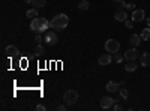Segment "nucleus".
<instances>
[{
  "label": "nucleus",
  "mask_w": 150,
  "mask_h": 111,
  "mask_svg": "<svg viewBox=\"0 0 150 111\" xmlns=\"http://www.w3.org/2000/svg\"><path fill=\"white\" fill-rule=\"evenodd\" d=\"M63 102L69 107V105H74V104H77L78 102V92L77 90H68V92H65V95H63Z\"/></svg>",
  "instance_id": "nucleus-3"
},
{
  "label": "nucleus",
  "mask_w": 150,
  "mask_h": 111,
  "mask_svg": "<svg viewBox=\"0 0 150 111\" xmlns=\"http://www.w3.org/2000/svg\"><path fill=\"white\" fill-rule=\"evenodd\" d=\"M69 24V17L66 14H59L56 15L51 21H50V29H54V30H63L68 27Z\"/></svg>",
  "instance_id": "nucleus-2"
},
{
  "label": "nucleus",
  "mask_w": 150,
  "mask_h": 111,
  "mask_svg": "<svg viewBox=\"0 0 150 111\" xmlns=\"http://www.w3.org/2000/svg\"><path fill=\"white\" fill-rule=\"evenodd\" d=\"M41 42H42V36H41V33H38V35H36V38H35V44H36V45H39Z\"/></svg>",
  "instance_id": "nucleus-25"
},
{
  "label": "nucleus",
  "mask_w": 150,
  "mask_h": 111,
  "mask_svg": "<svg viewBox=\"0 0 150 111\" xmlns=\"http://www.w3.org/2000/svg\"><path fill=\"white\" fill-rule=\"evenodd\" d=\"M140 57V51L137 50V47H132V48H128L126 51H125V59L128 62L129 60H137Z\"/></svg>",
  "instance_id": "nucleus-7"
},
{
  "label": "nucleus",
  "mask_w": 150,
  "mask_h": 111,
  "mask_svg": "<svg viewBox=\"0 0 150 111\" xmlns=\"http://www.w3.org/2000/svg\"><path fill=\"white\" fill-rule=\"evenodd\" d=\"M119 93H120L122 99H128V96H129V90H128V89H120Z\"/></svg>",
  "instance_id": "nucleus-23"
},
{
  "label": "nucleus",
  "mask_w": 150,
  "mask_h": 111,
  "mask_svg": "<svg viewBox=\"0 0 150 111\" xmlns=\"http://www.w3.org/2000/svg\"><path fill=\"white\" fill-rule=\"evenodd\" d=\"M112 5L116 6V9H125L126 2H125V0H112Z\"/></svg>",
  "instance_id": "nucleus-16"
},
{
  "label": "nucleus",
  "mask_w": 150,
  "mask_h": 111,
  "mask_svg": "<svg viewBox=\"0 0 150 111\" xmlns=\"http://www.w3.org/2000/svg\"><path fill=\"white\" fill-rule=\"evenodd\" d=\"M32 5H33V8H44L45 5H47V0H33L32 2Z\"/></svg>",
  "instance_id": "nucleus-18"
},
{
  "label": "nucleus",
  "mask_w": 150,
  "mask_h": 111,
  "mask_svg": "<svg viewBox=\"0 0 150 111\" xmlns=\"http://www.w3.org/2000/svg\"><path fill=\"white\" fill-rule=\"evenodd\" d=\"M26 15H27V17H30V18H36V17H38V8L29 9V11L26 12Z\"/></svg>",
  "instance_id": "nucleus-22"
},
{
  "label": "nucleus",
  "mask_w": 150,
  "mask_h": 111,
  "mask_svg": "<svg viewBox=\"0 0 150 111\" xmlns=\"http://www.w3.org/2000/svg\"><path fill=\"white\" fill-rule=\"evenodd\" d=\"M140 36H141V41H149V39H150V27L144 29Z\"/></svg>",
  "instance_id": "nucleus-17"
},
{
  "label": "nucleus",
  "mask_w": 150,
  "mask_h": 111,
  "mask_svg": "<svg viewBox=\"0 0 150 111\" xmlns=\"http://www.w3.org/2000/svg\"><path fill=\"white\" fill-rule=\"evenodd\" d=\"M119 86H120V87H125V86H126V81H120Z\"/></svg>",
  "instance_id": "nucleus-30"
},
{
  "label": "nucleus",
  "mask_w": 150,
  "mask_h": 111,
  "mask_svg": "<svg viewBox=\"0 0 150 111\" xmlns=\"http://www.w3.org/2000/svg\"><path fill=\"white\" fill-rule=\"evenodd\" d=\"M125 26H126V29H132L134 27V21L132 20H126L125 21Z\"/></svg>",
  "instance_id": "nucleus-24"
},
{
  "label": "nucleus",
  "mask_w": 150,
  "mask_h": 111,
  "mask_svg": "<svg viewBox=\"0 0 150 111\" xmlns=\"http://www.w3.org/2000/svg\"><path fill=\"white\" fill-rule=\"evenodd\" d=\"M35 110H36V111H45L47 108H45V105H41V104H39V105L35 107Z\"/></svg>",
  "instance_id": "nucleus-28"
},
{
  "label": "nucleus",
  "mask_w": 150,
  "mask_h": 111,
  "mask_svg": "<svg viewBox=\"0 0 150 111\" xmlns=\"http://www.w3.org/2000/svg\"><path fill=\"white\" fill-rule=\"evenodd\" d=\"M140 42H141V36H140V35H137V33L131 35V38H129V44H131L132 47H138V45H140Z\"/></svg>",
  "instance_id": "nucleus-14"
},
{
  "label": "nucleus",
  "mask_w": 150,
  "mask_h": 111,
  "mask_svg": "<svg viewBox=\"0 0 150 111\" xmlns=\"http://www.w3.org/2000/svg\"><path fill=\"white\" fill-rule=\"evenodd\" d=\"M112 110H114V111H122V110H123V107H122V105H119V104H114V105H112Z\"/></svg>",
  "instance_id": "nucleus-29"
},
{
  "label": "nucleus",
  "mask_w": 150,
  "mask_h": 111,
  "mask_svg": "<svg viewBox=\"0 0 150 111\" xmlns=\"http://www.w3.org/2000/svg\"><path fill=\"white\" fill-rule=\"evenodd\" d=\"M30 29L36 33H45L47 29H50V21L47 18H42V17H36V18H32V23H30Z\"/></svg>",
  "instance_id": "nucleus-1"
},
{
  "label": "nucleus",
  "mask_w": 150,
  "mask_h": 111,
  "mask_svg": "<svg viewBox=\"0 0 150 111\" xmlns=\"http://www.w3.org/2000/svg\"><path fill=\"white\" fill-rule=\"evenodd\" d=\"M140 62H141V66H144V68H147V66H150V53H143L141 56H140Z\"/></svg>",
  "instance_id": "nucleus-13"
},
{
  "label": "nucleus",
  "mask_w": 150,
  "mask_h": 111,
  "mask_svg": "<svg viewBox=\"0 0 150 111\" xmlns=\"http://www.w3.org/2000/svg\"><path fill=\"white\" fill-rule=\"evenodd\" d=\"M24 2H26V3H32V2H33V0H24Z\"/></svg>",
  "instance_id": "nucleus-32"
},
{
  "label": "nucleus",
  "mask_w": 150,
  "mask_h": 111,
  "mask_svg": "<svg viewBox=\"0 0 150 111\" xmlns=\"http://www.w3.org/2000/svg\"><path fill=\"white\" fill-rule=\"evenodd\" d=\"M112 62V56H111V53H105V54H102L101 57L98 59V63L101 65V66H107V65H110Z\"/></svg>",
  "instance_id": "nucleus-9"
},
{
  "label": "nucleus",
  "mask_w": 150,
  "mask_h": 111,
  "mask_svg": "<svg viewBox=\"0 0 150 111\" xmlns=\"http://www.w3.org/2000/svg\"><path fill=\"white\" fill-rule=\"evenodd\" d=\"M44 41H45V44H47V45H50V47L56 45V44L59 42L57 33H56L54 30H47V32H45V38H44Z\"/></svg>",
  "instance_id": "nucleus-4"
},
{
  "label": "nucleus",
  "mask_w": 150,
  "mask_h": 111,
  "mask_svg": "<svg viewBox=\"0 0 150 111\" xmlns=\"http://www.w3.org/2000/svg\"><path fill=\"white\" fill-rule=\"evenodd\" d=\"M119 50H120L119 41H116V39H108V41L105 42V51H107V53L114 54V53H117Z\"/></svg>",
  "instance_id": "nucleus-5"
},
{
  "label": "nucleus",
  "mask_w": 150,
  "mask_h": 111,
  "mask_svg": "<svg viewBox=\"0 0 150 111\" xmlns=\"http://www.w3.org/2000/svg\"><path fill=\"white\" fill-rule=\"evenodd\" d=\"M107 90H108L110 93H117V92L120 90V86H119V83L108 81V83H107Z\"/></svg>",
  "instance_id": "nucleus-12"
},
{
  "label": "nucleus",
  "mask_w": 150,
  "mask_h": 111,
  "mask_svg": "<svg viewBox=\"0 0 150 111\" xmlns=\"http://www.w3.org/2000/svg\"><path fill=\"white\" fill-rule=\"evenodd\" d=\"M144 18H146V12H144V9H134V11H132L131 20H132L134 23H141Z\"/></svg>",
  "instance_id": "nucleus-6"
},
{
  "label": "nucleus",
  "mask_w": 150,
  "mask_h": 111,
  "mask_svg": "<svg viewBox=\"0 0 150 111\" xmlns=\"http://www.w3.org/2000/svg\"><path fill=\"white\" fill-rule=\"evenodd\" d=\"M114 102H116V101L112 99V98H110V96H104L102 99H101V102H99V105H101L102 110H108V108H112Z\"/></svg>",
  "instance_id": "nucleus-8"
},
{
  "label": "nucleus",
  "mask_w": 150,
  "mask_h": 111,
  "mask_svg": "<svg viewBox=\"0 0 150 111\" xmlns=\"http://www.w3.org/2000/svg\"><path fill=\"white\" fill-rule=\"evenodd\" d=\"M6 54H8V57H18V54H20V51H18V48L15 47V45H8L6 47Z\"/></svg>",
  "instance_id": "nucleus-11"
},
{
  "label": "nucleus",
  "mask_w": 150,
  "mask_h": 111,
  "mask_svg": "<svg viewBox=\"0 0 150 111\" xmlns=\"http://www.w3.org/2000/svg\"><path fill=\"white\" fill-rule=\"evenodd\" d=\"M114 18H116V21H122V23H125V21L128 20L126 9H117V11H116V14H114Z\"/></svg>",
  "instance_id": "nucleus-10"
},
{
  "label": "nucleus",
  "mask_w": 150,
  "mask_h": 111,
  "mask_svg": "<svg viewBox=\"0 0 150 111\" xmlns=\"http://www.w3.org/2000/svg\"><path fill=\"white\" fill-rule=\"evenodd\" d=\"M146 21H147V27H150V17H149V18H147Z\"/></svg>",
  "instance_id": "nucleus-31"
},
{
  "label": "nucleus",
  "mask_w": 150,
  "mask_h": 111,
  "mask_svg": "<svg viewBox=\"0 0 150 111\" xmlns=\"http://www.w3.org/2000/svg\"><path fill=\"white\" fill-rule=\"evenodd\" d=\"M89 6H90V3L87 2V0H81V2L78 3V9L80 11H87V9H89Z\"/></svg>",
  "instance_id": "nucleus-19"
},
{
  "label": "nucleus",
  "mask_w": 150,
  "mask_h": 111,
  "mask_svg": "<svg viewBox=\"0 0 150 111\" xmlns=\"http://www.w3.org/2000/svg\"><path fill=\"white\" fill-rule=\"evenodd\" d=\"M44 53H45V48H44L41 44L35 47V54H36V56H42Z\"/></svg>",
  "instance_id": "nucleus-21"
},
{
  "label": "nucleus",
  "mask_w": 150,
  "mask_h": 111,
  "mask_svg": "<svg viewBox=\"0 0 150 111\" xmlns=\"http://www.w3.org/2000/svg\"><path fill=\"white\" fill-rule=\"evenodd\" d=\"M137 68H138V63L135 60H129L128 65H125V71H128V72H134L137 71Z\"/></svg>",
  "instance_id": "nucleus-15"
},
{
  "label": "nucleus",
  "mask_w": 150,
  "mask_h": 111,
  "mask_svg": "<svg viewBox=\"0 0 150 111\" xmlns=\"http://www.w3.org/2000/svg\"><path fill=\"white\" fill-rule=\"evenodd\" d=\"M56 110H57V111H66V110H68V105H66V104H63V105H57Z\"/></svg>",
  "instance_id": "nucleus-26"
},
{
  "label": "nucleus",
  "mask_w": 150,
  "mask_h": 111,
  "mask_svg": "<svg viewBox=\"0 0 150 111\" xmlns=\"http://www.w3.org/2000/svg\"><path fill=\"white\" fill-rule=\"evenodd\" d=\"M123 59H125V54H122V53H114V56H112V60L114 62H117V63H120V62H123Z\"/></svg>",
  "instance_id": "nucleus-20"
},
{
  "label": "nucleus",
  "mask_w": 150,
  "mask_h": 111,
  "mask_svg": "<svg viewBox=\"0 0 150 111\" xmlns=\"http://www.w3.org/2000/svg\"><path fill=\"white\" fill-rule=\"evenodd\" d=\"M125 9H126V11H134V9H135V5H134V3H126Z\"/></svg>",
  "instance_id": "nucleus-27"
}]
</instances>
